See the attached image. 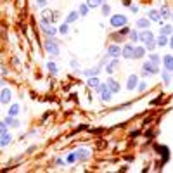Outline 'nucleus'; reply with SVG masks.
I'll use <instances>...</instances> for the list:
<instances>
[{"instance_id": "obj_17", "label": "nucleus", "mask_w": 173, "mask_h": 173, "mask_svg": "<svg viewBox=\"0 0 173 173\" xmlns=\"http://www.w3.org/2000/svg\"><path fill=\"white\" fill-rule=\"evenodd\" d=\"M42 26H43V31H45L47 35H50V36L55 35V29H54V28H50V26H47V24H42Z\"/></svg>"}, {"instance_id": "obj_39", "label": "nucleus", "mask_w": 173, "mask_h": 173, "mask_svg": "<svg viewBox=\"0 0 173 173\" xmlns=\"http://www.w3.org/2000/svg\"><path fill=\"white\" fill-rule=\"evenodd\" d=\"M170 16H172V19H173V12H172V14H170Z\"/></svg>"}, {"instance_id": "obj_22", "label": "nucleus", "mask_w": 173, "mask_h": 173, "mask_svg": "<svg viewBox=\"0 0 173 173\" xmlns=\"http://www.w3.org/2000/svg\"><path fill=\"white\" fill-rule=\"evenodd\" d=\"M76 17H78L76 12H69V16L66 17V23H73V21H76Z\"/></svg>"}, {"instance_id": "obj_32", "label": "nucleus", "mask_w": 173, "mask_h": 173, "mask_svg": "<svg viewBox=\"0 0 173 173\" xmlns=\"http://www.w3.org/2000/svg\"><path fill=\"white\" fill-rule=\"evenodd\" d=\"M102 14H104V16L109 14V5H104V7H102Z\"/></svg>"}, {"instance_id": "obj_38", "label": "nucleus", "mask_w": 173, "mask_h": 173, "mask_svg": "<svg viewBox=\"0 0 173 173\" xmlns=\"http://www.w3.org/2000/svg\"><path fill=\"white\" fill-rule=\"evenodd\" d=\"M170 47L173 49V35H172V40H170Z\"/></svg>"}, {"instance_id": "obj_21", "label": "nucleus", "mask_w": 173, "mask_h": 173, "mask_svg": "<svg viewBox=\"0 0 173 173\" xmlns=\"http://www.w3.org/2000/svg\"><path fill=\"white\" fill-rule=\"evenodd\" d=\"M109 99H111V90L107 87L106 90H102V101H109Z\"/></svg>"}, {"instance_id": "obj_7", "label": "nucleus", "mask_w": 173, "mask_h": 173, "mask_svg": "<svg viewBox=\"0 0 173 173\" xmlns=\"http://www.w3.org/2000/svg\"><path fill=\"white\" fill-rule=\"evenodd\" d=\"M107 52H109V55H111V57H118V55L121 54V49H120L118 45H111V47L107 49Z\"/></svg>"}, {"instance_id": "obj_3", "label": "nucleus", "mask_w": 173, "mask_h": 173, "mask_svg": "<svg viewBox=\"0 0 173 173\" xmlns=\"http://www.w3.org/2000/svg\"><path fill=\"white\" fill-rule=\"evenodd\" d=\"M45 50L49 54H52V55H59V47H57V43L54 40H47L45 42Z\"/></svg>"}, {"instance_id": "obj_14", "label": "nucleus", "mask_w": 173, "mask_h": 173, "mask_svg": "<svg viewBox=\"0 0 173 173\" xmlns=\"http://www.w3.org/2000/svg\"><path fill=\"white\" fill-rule=\"evenodd\" d=\"M9 142H10V135H9V133H5V132H2V142H0V144H2V147H5Z\"/></svg>"}, {"instance_id": "obj_24", "label": "nucleus", "mask_w": 173, "mask_h": 173, "mask_svg": "<svg viewBox=\"0 0 173 173\" xmlns=\"http://www.w3.org/2000/svg\"><path fill=\"white\" fill-rule=\"evenodd\" d=\"M161 33H163V35H170V33H173V28L172 26H163V28H161Z\"/></svg>"}, {"instance_id": "obj_30", "label": "nucleus", "mask_w": 173, "mask_h": 173, "mask_svg": "<svg viewBox=\"0 0 173 173\" xmlns=\"http://www.w3.org/2000/svg\"><path fill=\"white\" fill-rule=\"evenodd\" d=\"M59 33H62V35H66V33H68V24H62V26L59 28Z\"/></svg>"}, {"instance_id": "obj_25", "label": "nucleus", "mask_w": 173, "mask_h": 173, "mask_svg": "<svg viewBox=\"0 0 173 173\" xmlns=\"http://www.w3.org/2000/svg\"><path fill=\"white\" fill-rule=\"evenodd\" d=\"M88 85L94 87V88H97V87H99V80H97V78H90V80H88Z\"/></svg>"}, {"instance_id": "obj_29", "label": "nucleus", "mask_w": 173, "mask_h": 173, "mask_svg": "<svg viewBox=\"0 0 173 173\" xmlns=\"http://www.w3.org/2000/svg\"><path fill=\"white\" fill-rule=\"evenodd\" d=\"M151 61H152L154 64H159V55H156V54H151Z\"/></svg>"}, {"instance_id": "obj_27", "label": "nucleus", "mask_w": 173, "mask_h": 173, "mask_svg": "<svg viewBox=\"0 0 173 173\" xmlns=\"http://www.w3.org/2000/svg\"><path fill=\"white\" fill-rule=\"evenodd\" d=\"M161 17H170V10H168L166 7L161 9Z\"/></svg>"}, {"instance_id": "obj_16", "label": "nucleus", "mask_w": 173, "mask_h": 173, "mask_svg": "<svg viewBox=\"0 0 173 173\" xmlns=\"http://www.w3.org/2000/svg\"><path fill=\"white\" fill-rule=\"evenodd\" d=\"M137 26H139V28H144V29L149 28V19H139V21H137Z\"/></svg>"}, {"instance_id": "obj_35", "label": "nucleus", "mask_w": 173, "mask_h": 173, "mask_svg": "<svg viewBox=\"0 0 173 173\" xmlns=\"http://www.w3.org/2000/svg\"><path fill=\"white\" fill-rule=\"evenodd\" d=\"M146 88H147V85H146V83H140V85H139V90H140V92H144Z\"/></svg>"}, {"instance_id": "obj_31", "label": "nucleus", "mask_w": 173, "mask_h": 173, "mask_svg": "<svg viewBox=\"0 0 173 173\" xmlns=\"http://www.w3.org/2000/svg\"><path fill=\"white\" fill-rule=\"evenodd\" d=\"M47 68H49L52 73H55V71H57V68H55V64H54V62H49V64H47Z\"/></svg>"}, {"instance_id": "obj_1", "label": "nucleus", "mask_w": 173, "mask_h": 173, "mask_svg": "<svg viewBox=\"0 0 173 173\" xmlns=\"http://www.w3.org/2000/svg\"><path fill=\"white\" fill-rule=\"evenodd\" d=\"M139 38L146 43V49H149V50H152L154 47H156V42H154V36H152V33L149 31V29H144L140 35H139Z\"/></svg>"}, {"instance_id": "obj_2", "label": "nucleus", "mask_w": 173, "mask_h": 173, "mask_svg": "<svg viewBox=\"0 0 173 173\" xmlns=\"http://www.w3.org/2000/svg\"><path fill=\"white\" fill-rule=\"evenodd\" d=\"M142 69H144V75H156V73H159V66L154 64L152 61H147Z\"/></svg>"}, {"instance_id": "obj_11", "label": "nucleus", "mask_w": 173, "mask_h": 173, "mask_svg": "<svg viewBox=\"0 0 173 173\" xmlns=\"http://www.w3.org/2000/svg\"><path fill=\"white\" fill-rule=\"evenodd\" d=\"M0 101H2V104H7V102L10 101V90L3 88V90H2V99H0Z\"/></svg>"}, {"instance_id": "obj_28", "label": "nucleus", "mask_w": 173, "mask_h": 173, "mask_svg": "<svg viewBox=\"0 0 173 173\" xmlns=\"http://www.w3.org/2000/svg\"><path fill=\"white\" fill-rule=\"evenodd\" d=\"M130 40H132V42H137V40H139V35H137V31H132V33H130Z\"/></svg>"}, {"instance_id": "obj_10", "label": "nucleus", "mask_w": 173, "mask_h": 173, "mask_svg": "<svg viewBox=\"0 0 173 173\" xmlns=\"http://www.w3.org/2000/svg\"><path fill=\"white\" fill-rule=\"evenodd\" d=\"M144 54H146V49H144V47H135V50H133V57H135V59L144 57Z\"/></svg>"}, {"instance_id": "obj_4", "label": "nucleus", "mask_w": 173, "mask_h": 173, "mask_svg": "<svg viewBox=\"0 0 173 173\" xmlns=\"http://www.w3.org/2000/svg\"><path fill=\"white\" fill-rule=\"evenodd\" d=\"M111 24H113L114 28L125 26V24H127V17H125V16H113V17H111Z\"/></svg>"}, {"instance_id": "obj_8", "label": "nucleus", "mask_w": 173, "mask_h": 173, "mask_svg": "<svg viewBox=\"0 0 173 173\" xmlns=\"http://www.w3.org/2000/svg\"><path fill=\"white\" fill-rule=\"evenodd\" d=\"M75 154H76V159H87V158H90V151H85V149H80Z\"/></svg>"}, {"instance_id": "obj_37", "label": "nucleus", "mask_w": 173, "mask_h": 173, "mask_svg": "<svg viewBox=\"0 0 173 173\" xmlns=\"http://www.w3.org/2000/svg\"><path fill=\"white\" fill-rule=\"evenodd\" d=\"M45 2H47V0H36V3H38L40 7H42V5H45Z\"/></svg>"}, {"instance_id": "obj_26", "label": "nucleus", "mask_w": 173, "mask_h": 173, "mask_svg": "<svg viewBox=\"0 0 173 173\" xmlns=\"http://www.w3.org/2000/svg\"><path fill=\"white\" fill-rule=\"evenodd\" d=\"M80 14H81V16H87V14H88V5H87V3L80 7Z\"/></svg>"}, {"instance_id": "obj_5", "label": "nucleus", "mask_w": 173, "mask_h": 173, "mask_svg": "<svg viewBox=\"0 0 173 173\" xmlns=\"http://www.w3.org/2000/svg\"><path fill=\"white\" fill-rule=\"evenodd\" d=\"M133 50H135V47H132V45H125V47L121 49V54H123V57L132 59V57H133Z\"/></svg>"}, {"instance_id": "obj_18", "label": "nucleus", "mask_w": 173, "mask_h": 173, "mask_svg": "<svg viewBox=\"0 0 173 173\" xmlns=\"http://www.w3.org/2000/svg\"><path fill=\"white\" fill-rule=\"evenodd\" d=\"M9 114H10V116H17V114H19V106H17V104L10 106V111H9Z\"/></svg>"}, {"instance_id": "obj_6", "label": "nucleus", "mask_w": 173, "mask_h": 173, "mask_svg": "<svg viewBox=\"0 0 173 173\" xmlns=\"http://www.w3.org/2000/svg\"><path fill=\"white\" fill-rule=\"evenodd\" d=\"M163 62H165V68H166V71H173V55H165V59H163Z\"/></svg>"}, {"instance_id": "obj_19", "label": "nucleus", "mask_w": 173, "mask_h": 173, "mask_svg": "<svg viewBox=\"0 0 173 173\" xmlns=\"http://www.w3.org/2000/svg\"><path fill=\"white\" fill-rule=\"evenodd\" d=\"M101 2H102V0H87V5H88L90 9H94V7H99Z\"/></svg>"}, {"instance_id": "obj_15", "label": "nucleus", "mask_w": 173, "mask_h": 173, "mask_svg": "<svg viewBox=\"0 0 173 173\" xmlns=\"http://www.w3.org/2000/svg\"><path fill=\"white\" fill-rule=\"evenodd\" d=\"M116 68H118V61L114 59V61H113V62H111V64L107 66V69H106V71H107V73L111 75V73H114V71H116Z\"/></svg>"}, {"instance_id": "obj_36", "label": "nucleus", "mask_w": 173, "mask_h": 173, "mask_svg": "<svg viewBox=\"0 0 173 173\" xmlns=\"http://www.w3.org/2000/svg\"><path fill=\"white\" fill-rule=\"evenodd\" d=\"M106 88H107V85H106V83H104V85H99V87H97V90H99V92H102V90H106Z\"/></svg>"}, {"instance_id": "obj_23", "label": "nucleus", "mask_w": 173, "mask_h": 173, "mask_svg": "<svg viewBox=\"0 0 173 173\" xmlns=\"http://www.w3.org/2000/svg\"><path fill=\"white\" fill-rule=\"evenodd\" d=\"M158 43H159V47H163V45H166V43H168V38H166L165 35H161V36L158 38Z\"/></svg>"}, {"instance_id": "obj_12", "label": "nucleus", "mask_w": 173, "mask_h": 173, "mask_svg": "<svg viewBox=\"0 0 173 173\" xmlns=\"http://www.w3.org/2000/svg\"><path fill=\"white\" fill-rule=\"evenodd\" d=\"M149 19H151V21H158V23H159V21H161V14H159L158 10H151V12H149Z\"/></svg>"}, {"instance_id": "obj_34", "label": "nucleus", "mask_w": 173, "mask_h": 173, "mask_svg": "<svg viewBox=\"0 0 173 173\" xmlns=\"http://www.w3.org/2000/svg\"><path fill=\"white\" fill-rule=\"evenodd\" d=\"M75 159H76V154H69V156H68V161H69V163H73Z\"/></svg>"}, {"instance_id": "obj_20", "label": "nucleus", "mask_w": 173, "mask_h": 173, "mask_svg": "<svg viewBox=\"0 0 173 173\" xmlns=\"http://www.w3.org/2000/svg\"><path fill=\"white\" fill-rule=\"evenodd\" d=\"M85 75H87V76H95V75H99V68H92V69H87V71H85Z\"/></svg>"}, {"instance_id": "obj_9", "label": "nucleus", "mask_w": 173, "mask_h": 173, "mask_svg": "<svg viewBox=\"0 0 173 173\" xmlns=\"http://www.w3.org/2000/svg\"><path fill=\"white\" fill-rule=\"evenodd\" d=\"M135 87H137V76H135V75H132V76L128 78V83H127V88H128V90H133Z\"/></svg>"}, {"instance_id": "obj_13", "label": "nucleus", "mask_w": 173, "mask_h": 173, "mask_svg": "<svg viewBox=\"0 0 173 173\" xmlns=\"http://www.w3.org/2000/svg\"><path fill=\"white\" fill-rule=\"evenodd\" d=\"M107 87H109L111 92H120V85H118L114 80H109V81H107Z\"/></svg>"}, {"instance_id": "obj_33", "label": "nucleus", "mask_w": 173, "mask_h": 173, "mask_svg": "<svg viewBox=\"0 0 173 173\" xmlns=\"http://www.w3.org/2000/svg\"><path fill=\"white\" fill-rule=\"evenodd\" d=\"M170 71H166V73H163V78H165V81L166 83H170V75H168Z\"/></svg>"}]
</instances>
